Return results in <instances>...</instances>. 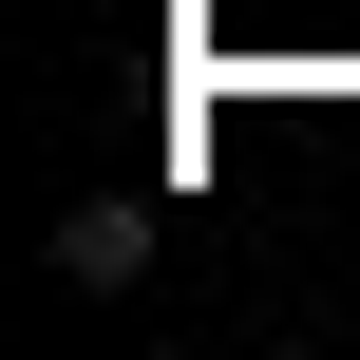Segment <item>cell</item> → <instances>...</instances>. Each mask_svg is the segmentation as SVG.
I'll return each mask as SVG.
<instances>
[{"mask_svg": "<svg viewBox=\"0 0 360 360\" xmlns=\"http://www.w3.org/2000/svg\"><path fill=\"white\" fill-rule=\"evenodd\" d=\"M57 266H76V285H133V266H152V228H133V209H114V190H95V209H76V228H57Z\"/></svg>", "mask_w": 360, "mask_h": 360, "instance_id": "6da1fadb", "label": "cell"}]
</instances>
